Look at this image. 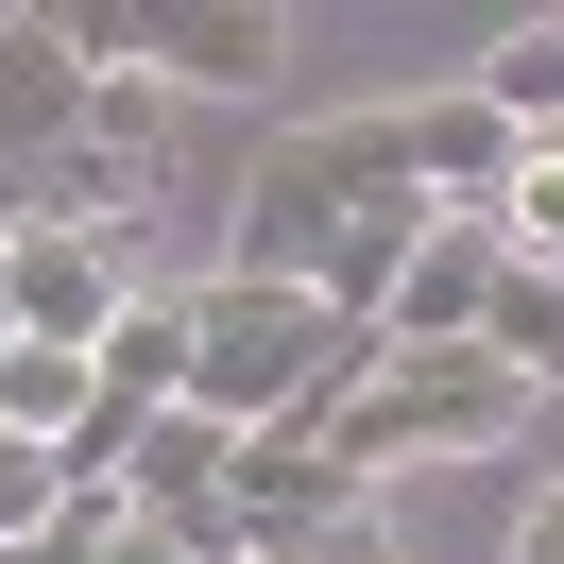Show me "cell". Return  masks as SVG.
I'll list each match as a JSON object with an SVG mask.
<instances>
[{"label": "cell", "instance_id": "cell-11", "mask_svg": "<svg viewBox=\"0 0 564 564\" xmlns=\"http://www.w3.org/2000/svg\"><path fill=\"white\" fill-rule=\"evenodd\" d=\"M52 496H69V479H52V462H35V445H0V547H18V530H35V513H52Z\"/></svg>", "mask_w": 564, "mask_h": 564}, {"label": "cell", "instance_id": "cell-9", "mask_svg": "<svg viewBox=\"0 0 564 564\" xmlns=\"http://www.w3.org/2000/svg\"><path fill=\"white\" fill-rule=\"evenodd\" d=\"M393 120H411V188H427V206H496V188H513V120H496L479 104V86H445V104H393Z\"/></svg>", "mask_w": 564, "mask_h": 564}, {"label": "cell", "instance_id": "cell-12", "mask_svg": "<svg viewBox=\"0 0 564 564\" xmlns=\"http://www.w3.org/2000/svg\"><path fill=\"white\" fill-rule=\"evenodd\" d=\"M513 564H564V479H547V513H530V547Z\"/></svg>", "mask_w": 564, "mask_h": 564}, {"label": "cell", "instance_id": "cell-10", "mask_svg": "<svg viewBox=\"0 0 564 564\" xmlns=\"http://www.w3.org/2000/svg\"><path fill=\"white\" fill-rule=\"evenodd\" d=\"M479 104L513 120V138H564V18H530V35L479 52Z\"/></svg>", "mask_w": 564, "mask_h": 564}, {"label": "cell", "instance_id": "cell-4", "mask_svg": "<svg viewBox=\"0 0 564 564\" xmlns=\"http://www.w3.org/2000/svg\"><path fill=\"white\" fill-rule=\"evenodd\" d=\"M325 530H359V479L308 445V427H257V445L223 462V513L188 530V547H206V564H308Z\"/></svg>", "mask_w": 564, "mask_h": 564}, {"label": "cell", "instance_id": "cell-5", "mask_svg": "<svg viewBox=\"0 0 564 564\" xmlns=\"http://www.w3.org/2000/svg\"><path fill=\"white\" fill-rule=\"evenodd\" d=\"M86 69H172V86H274V18L257 0H86Z\"/></svg>", "mask_w": 564, "mask_h": 564}, {"label": "cell", "instance_id": "cell-13", "mask_svg": "<svg viewBox=\"0 0 564 564\" xmlns=\"http://www.w3.org/2000/svg\"><path fill=\"white\" fill-rule=\"evenodd\" d=\"M308 564H377V530H325V547H308Z\"/></svg>", "mask_w": 564, "mask_h": 564}, {"label": "cell", "instance_id": "cell-2", "mask_svg": "<svg viewBox=\"0 0 564 564\" xmlns=\"http://www.w3.org/2000/svg\"><path fill=\"white\" fill-rule=\"evenodd\" d=\"M377 359H393L377 325L308 308V291H257V274L188 291V411H223L240 445H257V427H308V445H325V411H343Z\"/></svg>", "mask_w": 564, "mask_h": 564}, {"label": "cell", "instance_id": "cell-3", "mask_svg": "<svg viewBox=\"0 0 564 564\" xmlns=\"http://www.w3.org/2000/svg\"><path fill=\"white\" fill-rule=\"evenodd\" d=\"M513 427H530V377H513V359H479V343H393L377 377L325 411V462L377 496V479H411V462H496Z\"/></svg>", "mask_w": 564, "mask_h": 564}, {"label": "cell", "instance_id": "cell-14", "mask_svg": "<svg viewBox=\"0 0 564 564\" xmlns=\"http://www.w3.org/2000/svg\"><path fill=\"white\" fill-rule=\"evenodd\" d=\"M0 274H18V223H0Z\"/></svg>", "mask_w": 564, "mask_h": 564}, {"label": "cell", "instance_id": "cell-8", "mask_svg": "<svg viewBox=\"0 0 564 564\" xmlns=\"http://www.w3.org/2000/svg\"><path fill=\"white\" fill-rule=\"evenodd\" d=\"M223 462H240V427H223V411H154L138 445H120V513L188 547V530L223 513Z\"/></svg>", "mask_w": 564, "mask_h": 564}, {"label": "cell", "instance_id": "cell-15", "mask_svg": "<svg viewBox=\"0 0 564 564\" xmlns=\"http://www.w3.org/2000/svg\"><path fill=\"white\" fill-rule=\"evenodd\" d=\"M0 223H18V188H0Z\"/></svg>", "mask_w": 564, "mask_h": 564}, {"label": "cell", "instance_id": "cell-6", "mask_svg": "<svg viewBox=\"0 0 564 564\" xmlns=\"http://www.w3.org/2000/svg\"><path fill=\"white\" fill-rule=\"evenodd\" d=\"M496 274H513V240H496V206H427V240H411V274H393L377 343H479Z\"/></svg>", "mask_w": 564, "mask_h": 564}, {"label": "cell", "instance_id": "cell-1", "mask_svg": "<svg viewBox=\"0 0 564 564\" xmlns=\"http://www.w3.org/2000/svg\"><path fill=\"white\" fill-rule=\"evenodd\" d=\"M411 240H427L411 120H393V104H343V120H291V138L257 154L223 274H257V291H308V308L377 325V308H393V274H411Z\"/></svg>", "mask_w": 564, "mask_h": 564}, {"label": "cell", "instance_id": "cell-7", "mask_svg": "<svg viewBox=\"0 0 564 564\" xmlns=\"http://www.w3.org/2000/svg\"><path fill=\"white\" fill-rule=\"evenodd\" d=\"M86 52H69V18H0V188H35L52 154H69V120H86Z\"/></svg>", "mask_w": 564, "mask_h": 564}]
</instances>
